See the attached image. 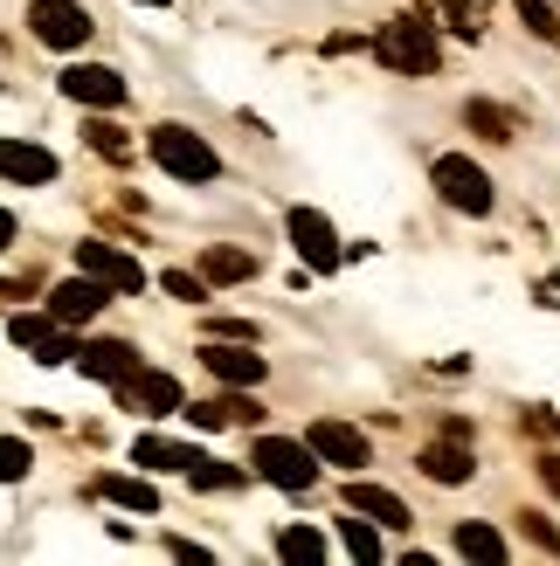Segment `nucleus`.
Wrapping results in <instances>:
<instances>
[{
	"mask_svg": "<svg viewBox=\"0 0 560 566\" xmlns=\"http://www.w3.org/2000/svg\"><path fill=\"white\" fill-rule=\"evenodd\" d=\"M519 21L533 28L540 42H560V14H553V0H519Z\"/></svg>",
	"mask_w": 560,
	"mask_h": 566,
	"instance_id": "26",
	"label": "nucleus"
},
{
	"mask_svg": "<svg viewBox=\"0 0 560 566\" xmlns=\"http://www.w3.org/2000/svg\"><path fill=\"white\" fill-rule=\"evenodd\" d=\"M97 497L125 504V512H159V491L146 484V476H97Z\"/></svg>",
	"mask_w": 560,
	"mask_h": 566,
	"instance_id": "19",
	"label": "nucleus"
},
{
	"mask_svg": "<svg viewBox=\"0 0 560 566\" xmlns=\"http://www.w3.org/2000/svg\"><path fill=\"white\" fill-rule=\"evenodd\" d=\"M443 14H450V28L457 35H478V8H470V0H436Z\"/></svg>",
	"mask_w": 560,
	"mask_h": 566,
	"instance_id": "31",
	"label": "nucleus"
},
{
	"mask_svg": "<svg viewBox=\"0 0 560 566\" xmlns=\"http://www.w3.org/2000/svg\"><path fill=\"white\" fill-rule=\"evenodd\" d=\"M194 457H201L194 442H159V436L132 442V463H146V470H194Z\"/></svg>",
	"mask_w": 560,
	"mask_h": 566,
	"instance_id": "17",
	"label": "nucleus"
},
{
	"mask_svg": "<svg viewBox=\"0 0 560 566\" xmlns=\"http://www.w3.org/2000/svg\"><path fill=\"white\" fill-rule=\"evenodd\" d=\"M187 476H194V491H236V484H242V470H236V463H221V457H208V449L194 457Z\"/></svg>",
	"mask_w": 560,
	"mask_h": 566,
	"instance_id": "24",
	"label": "nucleus"
},
{
	"mask_svg": "<svg viewBox=\"0 0 560 566\" xmlns=\"http://www.w3.org/2000/svg\"><path fill=\"white\" fill-rule=\"evenodd\" d=\"M55 325H63L55 311H49V318H35V311H21V318L8 325V338H14V346H28V353H35L42 366H63V359H76V346H70V338L55 332Z\"/></svg>",
	"mask_w": 560,
	"mask_h": 566,
	"instance_id": "10",
	"label": "nucleus"
},
{
	"mask_svg": "<svg viewBox=\"0 0 560 566\" xmlns=\"http://www.w3.org/2000/svg\"><path fill=\"white\" fill-rule=\"evenodd\" d=\"M464 125L470 132H485V138H512V111H498V104H464Z\"/></svg>",
	"mask_w": 560,
	"mask_h": 566,
	"instance_id": "25",
	"label": "nucleus"
},
{
	"mask_svg": "<svg viewBox=\"0 0 560 566\" xmlns=\"http://www.w3.org/2000/svg\"><path fill=\"white\" fill-rule=\"evenodd\" d=\"M76 270L104 276L111 291H146V270H138L125 249H111V242H76Z\"/></svg>",
	"mask_w": 560,
	"mask_h": 566,
	"instance_id": "12",
	"label": "nucleus"
},
{
	"mask_svg": "<svg viewBox=\"0 0 560 566\" xmlns=\"http://www.w3.org/2000/svg\"><path fill=\"white\" fill-rule=\"evenodd\" d=\"M153 8H166V0H153Z\"/></svg>",
	"mask_w": 560,
	"mask_h": 566,
	"instance_id": "37",
	"label": "nucleus"
},
{
	"mask_svg": "<svg viewBox=\"0 0 560 566\" xmlns=\"http://www.w3.org/2000/svg\"><path fill=\"white\" fill-rule=\"evenodd\" d=\"M28 35L49 49H83L91 42V14L76 0H28Z\"/></svg>",
	"mask_w": 560,
	"mask_h": 566,
	"instance_id": "5",
	"label": "nucleus"
},
{
	"mask_svg": "<svg viewBox=\"0 0 560 566\" xmlns=\"http://www.w3.org/2000/svg\"><path fill=\"white\" fill-rule=\"evenodd\" d=\"M533 470H540V484H547V491H553V497H560V457H540V463H533Z\"/></svg>",
	"mask_w": 560,
	"mask_h": 566,
	"instance_id": "34",
	"label": "nucleus"
},
{
	"mask_svg": "<svg viewBox=\"0 0 560 566\" xmlns=\"http://www.w3.org/2000/svg\"><path fill=\"white\" fill-rule=\"evenodd\" d=\"M28 463H35V457H28V442L0 436V484H21V476H28Z\"/></svg>",
	"mask_w": 560,
	"mask_h": 566,
	"instance_id": "29",
	"label": "nucleus"
},
{
	"mask_svg": "<svg viewBox=\"0 0 560 566\" xmlns=\"http://www.w3.org/2000/svg\"><path fill=\"white\" fill-rule=\"evenodd\" d=\"M118 401H132L138 415H180V380H174V374H153V366H146V374H132V380L118 387Z\"/></svg>",
	"mask_w": 560,
	"mask_h": 566,
	"instance_id": "15",
	"label": "nucleus"
},
{
	"mask_svg": "<svg viewBox=\"0 0 560 566\" xmlns=\"http://www.w3.org/2000/svg\"><path fill=\"white\" fill-rule=\"evenodd\" d=\"M194 421H201V429H236V421H257L263 408H249L242 394H221V401H201V408H187Z\"/></svg>",
	"mask_w": 560,
	"mask_h": 566,
	"instance_id": "20",
	"label": "nucleus"
},
{
	"mask_svg": "<svg viewBox=\"0 0 560 566\" xmlns=\"http://www.w3.org/2000/svg\"><path fill=\"white\" fill-rule=\"evenodd\" d=\"M83 132H91V146H97L104 159H125V153H132V138H125L118 125H111V118H91V125H83Z\"/></svg>",
	"mask_w": 560,
	"mask_h": 566,
	"instance_id": "28",
	"label": "nucleus"
},
{
	"mask_svg": "<svg viewBox=\"0 0 560 566\" xmlns=\"http://www.w3.org/2000/svg\"><path fill=\"white\" fill-rule=\"evenodd\" d=\"M201 276L208 283H242V276H257V256H242V249H208Z\"/></svg>",
	"mask_w": 560,
	"mask_h": 566,
	"instance_id": "23",
	"label": "nucleus"
},
{
	"mask_svg": "<svg viewBox=\"0 0 560 566\" xmlns=\"http://www.w3.org/2000/svg\"><path fill=\"white\" fill-rule=\"evenodd\" d=\"M346 512H367V518H374V525H387V532L415 525V518H408V504H402L395 491H381V484H360V476L346 484Z\"/></svg>",
	"mask_w": 560,
	"mask_h": 566,
	"instance_id": "16",
	"label": "nucleus"
},
{
	"mask_svg": "<svg viewBox=\"0 0 560 566\" xmlns=\"http://www.w3.org/2000/svg\"><path fill=\"white\" fill-rule=\"evenodd\" d=\"M291 242H298V256L304 270H340V235H332V221L319 208H291Z\"/></svg>",
	"mask_w": 560,
	"mask_h": 566,
	"instance_id": "8",
	"label": "nucleus"
},
{
	"mask_svg": "<svg viewBox=\"0 0 560 566\" xmlns=\"http://www.w3.org/2000/svg\"><path fill=\"white\" fill-rule=\"evenodd\" d=\"M457 553H464V559H485V566H498V559H506V539H498L491 525H457Z\"/></svg>",
	"mask_w": 560,
	"mask_h": 566,
	"instance_id": "22",
	"label": "nucleus"
},
{
	"mask_svg": "<svg viewBox=\"0 0 560 566\" xmlns=\"http://www.w3.org/2000/svg\"><path fill=\"white\" fill-rule=\"evenodd\" d=\"M423 476H436V484H464L470 476V449L450 436V442H429L423 449Z\"/></svg>",
	"mask_w": 560,
	"mask_h": 566,
	"instance_id": "18",
	"label": "nucleus"
},
{
	"mask_svg": "<svg viewBox=\"0 0 560 566\" xmlns=\"http://www.w3.org/2000/svg\"><path fill=\"white\" fill-rule=\"evenodd\" d=\"M277 559H291V566H319V559H325V539H319L312 525H284V532H277Z\"/></svg>",
	"mask_w": 560,
	"mask_h": 566,
	"instance_id": "21",
	"label": "nucleus"
},
{
	"mask_svg": "<svg viewBox=\"0 0 560 566\" xmlns=\"http://www.w3.org/2000/svg\"><path fill=\"white\" fill-rule=\"evenodd\" d=\"M76 366H83L91 380H111V387H125V380L138 374V353L125 346V338H91V346L76 353Z\"/></svg>",
	"mask_w": 560,
	"mask_h": 566,
	"instance_id": "13",
	"label": "nucleus"
},
{
	"mask_svg": "<svg viewBox=\"0 0 560 566\" xmlns=\"http://www.w3.org/2000/svg\"><path fill=\"white\" fill-rule=\"evenodd\" d=\"M104 304H111V283L91 276V270H76L70 283H55V291H49V311H55L63 325H91Z\"/></svg>",
	"mask_w": 560,
	"mask_h": 566,
	"instance_id": "6",
	"label": "nucleus"
},
{
	"mask_svg": "<svg viewBox=\"0 0 560 566\" xmlns=\"http://www.w3.org/2000/svg\"><path fill=\"white\" fill-rule=\"evenodd\" d=\"M14 242V214H0V249H8Z\"/></svg>",
	"mask_w": 560,
	"mask_h": 566,
	"instance_id": "36",
	"label": "nucleus"
},
{
	"mask_svg": "<svg viewBox=\"0 0 560 566\" xmlns=\"http://www.w3.org/2000/svg\"><path fill=\"white\" fill-rule=\"evenodd\" d=\"M166 553H174V559H194V566H208V559H215L208 546H194V539H174V546H166Z\"/></svg>",
	"mask_w": 560,
	"mask_h": 566,
	"instance_id": "33",
	"label": "nucleus"
},
{
	"mask_svg": "<svg viewBox=\"0 0 560 566\" xmlns=\"http://www.w3.org/2000/svg\"><path fill=\"white\" fill-rule=\"evenodd\" d=\"M146 146H153V159H159L174 180H194V187H201V180H215V174H221L215 146H208L201 132H187V125H153Z\"/></svg>",
	"mask_w": 560,
	"mask_h": 566,
	"instance_id": "3",
	"label": "nucleus"
},
{
	"mask_svg": "<svg viewBox=\"0 0 560 566\" xmlns=\"http://www.w3.org/2000/svg\"><path fill=\"white\" fill-rule=\"evenodd\" d=\"M374 55L395 76H436V63H443V49H436V28L429 21H387L381 28V42H374Z\"/></svg>",
	"mask_w": 560,
	"mask_h": 566,
	"instance_id": "2",
	"label": "nucleus"
},
{
	"mask_svg": "<svg viewBox=\"0 0 560 566\" xmlns=\"http://www.w3.org/2000/svg\"><path fill=\"white\" fill-rule=\"evenodd\" d=\"M304 442H312L325 463H340V470H360V463L374 457V449H367V436H360L353 421H312V429H304Z\"/></svg>",
	"mask_w": 560,
	"mask_h": 566,
	"instance_id": "11",
	"label": "nucleus"
},
{
	"mask_svg": "<svg viewBox=\"0 0 560 566\" xmlns=\"http://www.w3.org/2000/svg\"><path fill=\"white\" fill-rule=\"evenodd\" d=\"M340 532H346V553H353V559H381V539H374V525H367V512H353V518H346Z\"/></svg>",
	"mask_w": 560,
	"mask_h": 566,
	"instance_id": "27",
	"label": "nucleus"
},
{
	"mask_svg": "<svg viewBox=\"0 0 560 566\" xmlns=\"http://www.w3.org/2000/svg\"><path fill=\"white\" fill-rule=\"evenodd\" d=\"M201 366L215 380H229V387H257L263 380V353H249V338H215V346H201Z\"/></svg>",
	"mask_w": 560,
	"mask_h": 566,
	"instance_id": "9",
	"label": "nucleus"
},
{
	"mask_svg": "<svg viewBox=\"0 0 560 566\" xmlns=\"http://www.w3.org/2000/svg\"><path fill=\"white\" fill-rule=\"evenodd\" d=\"M166 291L187 297V304H201L208 297V276H187V270H166Z\"/></svg>",
	"mask_w": 560,
	"mask_h": 566,
	"instance_id": "30",
	"label": "nucleus"
},
{
	"mask_svg": "<svg viewBox=\"0 0 560 566\" xmlns=\"http://www.w3.org/2000/svg\"><path fill=\"white\" fill-rule=\"evenodd\" d=\"M429 187H436L457 214H491V180H485V166L464 159V153H443V159L429 166Z\"/></svg>",
	"mask_w": 560,
	"mask_h": 566,
	"instance_id": "4",
	"label": "nucleus"
},
{
	"mask_svg": "<svg viewBox=\"0 0 560 566\" xmlns=\"http://www.w3.org/2000/svg\"><path fill=\"white\" fill-rule=\"evenodd\" d=\"M0 180H14V187H42V180H55V153L28 146V138H0Z\"/></svg>",
	"mask_w": 560,
	"mask_h": 566,
	"instance_id": "14",
	"label": "nucleus"
},
{
	"mask_svg": "<svg viewBox=\"0 0 560 566\" xmlns=\"http://www.w3.org/2000/svg\"><path fill=\"white\" fill-rule=\"evenodd\" d=\"M540 304H547V311H560V276H540Z\"/></svg>",
	"mask_w": 560,
	"mask_h": 566,
	"instance_id": "35",
	"label": "nucleus"
},
{
	"mask_svg": "<svg viewBox=\"0 0 560 566\" xmlns=\"http://www.w3.org/2000/svg\"><path fill=\"white\" fill-rule=\"evenodd\" d=\"M526 539H533L540 553H560V532H553V525H547L540 512H526Z\"/></svg>",
	"mask_w": 560,
	"mask_h": 566,
	"instance_id": "32",
	"label": "nucleus"
},
{
	"mask_svg": "<svg viewBox=\"0 0 560 566\" xmlns=\"http://www.w3.org/2000/svg\"><path fill=\"white\" fill-rule=\"evenodd\" d=\"M63 97L91 104V111H118L132 91H125V76L104 70V63H70V70H63Z\"/></svg>",
	"mask_w": 560,
	"mask_h": 566,
	"instance_id": "7",
	"label": "nucleus"
},
{
	"mask_svg": "<svg viewBox=\"0 0 560 566\" xmlns=\"http://www.w3.org/2000/svg\"><path fill=\"white\" fill-rule=\"evenodd\" d=\"M319 449L312 442H284V436H257L249 442V470L270 476L277 491H312V476H319Z\"/></svg>",
	"mask_w": 560,
	"mask_h": 566,
	"instance_id": "1",
	"label": "nucleus"
}]
</instances>
